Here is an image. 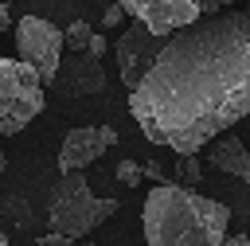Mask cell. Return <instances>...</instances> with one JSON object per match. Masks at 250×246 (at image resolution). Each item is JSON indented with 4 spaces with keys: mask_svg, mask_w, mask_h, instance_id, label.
I'll return each instance as SVG.
<instances>
[{
    "mask_svg": "<svg viewBox=\"0 0 250 246\" xmlns=\"http://www.w3.org/2000/svg\"><path fill=\"white\" fill-rule=\"evenodd\" d=\"M207 160H211L219 172H227V176L250 184V148H246L238 137H227V133L215 137V141L207 144Z\"/></svg>",
    "mask_w": 250,
    "mask_h": 246,
    "instance_id": "9c48e42d",
    "label": "cell"
},
{
    "mask_svg": "<svg viewBox=\"0 0 250 246\" xmlns=\"http://www.w3.org/2000/svg\"><path fill=\"white\" fill-rule=\"evenodd\" d=\"M160 43H164V39H156V35L145 31L141 23H129V27H125V35H121V43H117L113 51H117V70H121V78H125L129 90H133V86L141 82V74L152 66Z\"/></svg>",
    "mask_w": 250,
    "mask_h": 246,
    "instance_id": "ba28073f",
    "label": "cell"
},
{
    "mask_svg": "<svg viewBox=\"0 0 250 246\" xmlns=\"http://www.w3.org/2000/svg\"><path fill=\"white\" fill-rule=\"evenodd\" d=\"M176 176L184 180L180 187H195V184L203 180V164H199V156H180V160H176Z\"/></svg>",
    "mask_w": 250,
    "mask_h": 246,
    "instance_id": "7c38bea8",
    "label": "cell"
},
{
    "mask_svg": "<svg viewBox=\"0 0 250 246\" xmlns=\"http://www.w3.org/2000/svg\"><path fill=\"white\" fill-rule=\"evenodd\" d=\"M109 144H117L113 125H78V129H70L62 137V148H59V172H82L86 164L105 156Z\"/></svg>",
    "mask_w": 250,
    "mask_h": 246,
    "instance_id": "52a82bcc",
    "label": "cell"
},
{
    "mask_svg": "<svg viewBox=\"0 0 250 246\" xmlns=\"http://www.w3.org/2000/svg\"><path fill=\"white\" fill-rule=\"evenodd\" d=\"M223 246H250V234H227Z\"/></svg>",
    "mask_w": 250,
    "mask_h": 246,
    "instance_id": "ac0fdd59",
    "label": "cell"
},
{
    "mask_svg": "<svg viewBox=\"0 0 250 246\" xmlns=\"http://www.w3.org/2000/svg\"><path fill=\"white\" fill-rule=\"evenodd\" d=\"M90 35H94V27H90L86 20H74V23L62 31V47H70V51L86 55V43H90Z\"/></svg>",
    "mask_w": 250,
    "mask_h": 246,
    "instance_id": "8fae6325",
    "label": "cell"
},
{
    "mask_svg": "<svg viewBox=\"0 0 250 246\" xmlns=\"http://www.w3.org/2000/svg\"><path fill=\"white\" fill-rule=\"evenodd\" d=\"M86 55H90V59H102V55H105V35H102V31H94V35H90Z\"/></svg>",
    "mask_w": 250,
    "mask_h": 246,
    "instance_id": "9a60e30c",
    "label": "cell"
},
{
    "mask_svg": "<svg viewBox=\"0 0 250 246\" xmlns=\"http://www.w3.org/2000/svg\"><path fill=\"white\" fill-rule=\"evenodd\" d=\"M39 246H70V238H62V234H55V230H51V234H43V238H39Z\"/></svg>",
    "mask_w": 250,
    "mask_h": 246,
    "instance_id": "e0dca14e",
    "label": "cell"
},
{
    "mask_svg": "<svg viewBox=\"0 0 250 246\" xmlns=\"http://www.w3.org/2000/svg\"><path fill=\"white\" fill-rule=\"evenodd\" d=\"M16 51H20V62L31 66L35 78L47 86L55 82L59 62H62V27L39 16H23L16 20Z\"/></svg>",
    "mask_w": 250,
    "mask_h": 246,
    "instance_id": "8992f818",
    "label": "cell"
},
{
    "mask_svg": "<svg viewBox=\"0 0 250 246\" xmlns=\"http://www.w3.org/2000/svg\"><path fill=\"white\" fill-rule=\"evenodd\" d=\"M141 180H152V184H160V164H156V160H145V164H141Z\"/></svg>",
    "mask_w": 250,
    "mask_h": 246,
    "instance_id": "2e32d148",
    "label": "cell"
},
{
    "mask_svg": "<svg viewBox=\"0 0 250 246\" xmlns=\"http://www.w3.org/2000/svg\"><path fill=\"white\" fill-rule=\"evenodd\" d=\"M0 246H8V234H4V230H0Z\"/></svg>",
    "mask_w": 250,
    "mask_h": 246,
    "instance_id": "ffe728a7",
    "label": "cell"
},
{
    "mask_svg": "<svg viewBox=\"0 0 250 246\" xmlns=\"http://www.w3.org/2000/svg\"><path fill=\"white\" fill-rule=\"evenodd\" d=\"M43 113V82L20 59L0 55V141L27 129Z\"/></svg>",
    "mask_w": 250,
    "mask_h": 246,
    "instance_id": "277c9868",
    "label": "cell"
},
{
    "mask_svg": "<svg viewBox=\"0 0 250 246\" xmlns=\"http://www.w3.org/2000/svg\"><path fill=\"white\" fill-rule=\"evenodd\" d=\"M117 199L109 195H94L86 176L78 172H62L51 187V207H47V219H51V230L62 234V238H82L90 230H98L105 219L117 215Z\"/></svg>",
    "mask_w": 250,
    "mask_h": 246,
    "instance_id": "3957f363",
    "label": "cell"
},
{
    "mask_svg": "<svg viewBox=\"0 0 250 246\" xmlns=\"http://www.w3.org/2000/svg\"><path fill=\"white\" fill-rule=\"evenodd\" d=\"M141 223L148 246H223L230 207L180 184H152Z\"/></svg>",
    "mask_w": 250,
    "mask_h": 246,
    "instance_id": "7a4b0ae2",
    "label": "cell"
},
{
    "mask_svg": "<svg viewBox=\"0 0 250 246\" xmlns=\"http://www.w3.org/2000/svg\"><path fill=\"white\" fill-rule=\"evenodd\" d=\"M129 113L152 144L199 156L250 113V12L223 8L172 31L129 90Z\"/></svg>",
    "mask_w": 250,
    "mask_h": 246,
    "instance_id": "6da1fadb",
    "label": "cell"
},
{
    "mask_svg": "<svg viewBox=\"0 0 250 246\" xmlns=\"http://www.w3.org/2000/svg\"><path fill=\"white\" fill-rule=\"evenodd\" d=\"M4 4H8V0H4Z\"/></svg>",
    "mask_w": 250,
    "mask_h": 246,
    "instance_id": "7402d4cb",
    "label": "cell"
},
{
    "mask_svg": "<svg viewBox=\"0 0 250 246\" xmlns=\"http://www.w3.org/2000/svg\"><path fill=\"white\" fill-rule=\"evenodd\" d=\"M66 74H70L74 82L59 86L62 94H102V90H105V70H102L98 59H90V55H78L74 66H70Z\"/></svg>",
    "mask_w": 250,
    "mask_h": 246,
    "instance_id": "30bf717a",
    "label": "cell"
},
{
    "mask_svg": "<svg viewBox=\"0 0 250 246\" xmlns=\"http://www.w3.org/2000/svg\"><path fill=\"white\" fill-rule=\"evenodd\" d=\"M0 168H4V156H0Z\"/></svg>",
    "mask_w": 250,
    "mask_h": 246,
    "instance_id": "44dd1931",
    "label": "cell"
},
{
    "mask_svg": "<svg viewBox=\"0 0 250 246\" xmlns=\"http://www.w3.org/2000/svg\"><path fill=\"white\" fill-rule=\"evenodd\" d=\"M8 23H12V12H8V4H4V0H0V31H4V27H8Z\"/></svg>",
    "mask_w": 250,
    "mask_h": 246,
    "instance_id": "d6986e66",
    "label": "cell"
},
{
    "mask_svg": "<svg viewBox=\"0 0 250 246\" xmlns=\"http://www.w3.org/2000/svg\"><path fill=\"white\" fill-rule=\"evenodd\" d=\"M113 176H117L125 187H137V184H141V164H137V160H121V164L113 168Z\"/></svg>",
    "mask_w": 250,
    "mask_h": 246,
    "instance_id": "4fadbf2b",
    "label": "cell"
},
{
    "mask_svg": "<svg viewBox=\"0 0 250 246\" xmlns=\"http://www.w3.org/2000/svg\"><path fill=\"white\" fill-rule=\"evenodd\" d=\"M117 4L133 23H141L145 31H152L156 39H168L172 31L211 16V12H223V8H234L242 0H109Z\"/></svg>",
    "mask_w": 250,
    "mask_h": 246,
    "instance_id": "5b68a950",
    "label": "cell"
},
{
    "mask_svg": "<svg viewBox=\"0 0 250 246\" xmlns=\"http://www.w3.org/2000/svg\"><path fill=\"white\" fill-rule=\"evenodd\" d=\"M102 23H105V27H121V23H125V12H121L117 4H109V8L102 12Z\"/></svg>",
    "mask_w": 250,
    "mask_h": 246,
    "instance_id": "5bb4252c",
    "label": "cell"
}]
</instances>
